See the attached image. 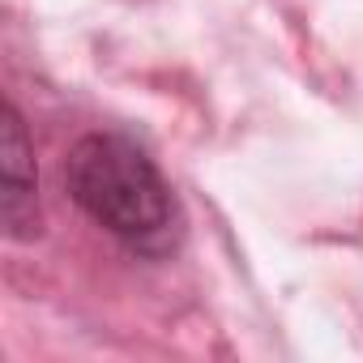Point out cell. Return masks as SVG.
<instances>
[{"label": "cell", "mask_w": 363, "mask_h": 363, "mask_svg": "<svg viewBox=\"0 0 363 363\" xmlns=\"http://www.w3.org/2000/svg\"><path fill=\"white\" fill-rule=\"evenodd\" d=\"M73 206L128 252L162 261L184 240V214L158 162L124 133H86L65 158Z\"/></svg>", "instance_id": "obj_1"}, {"label": "cell", "mask_w": 363, "mask_h": 363, "mask_svg": "<svg viewBox=\"0 0 363 363\" xmlns=\"http://www.w3.org/2000/svg\"><path fill=\"white\" fill-rule=\"evenodd\" d=\"M0 223L9 240L39 235V175H35V145L26 120L13 103L0 116Z\"/></svg>", "instance_id": "obj_2"}]
</instances>
